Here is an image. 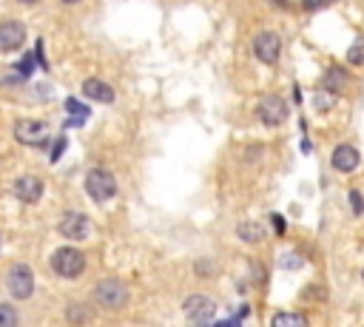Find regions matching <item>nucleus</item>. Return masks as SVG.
I'll return each instance as SVG.
<instances>
[{
  "label": "nucleus",
  "instance_id": "nucleus-1",
  "mask_svg": "<svg viewBox=\"0 0 364 327\" xmlns=\"http://www.w3.org/2000/svg\"><path fill=\"white\" fill-rule=\"evenodd\" d=\"M52 270L57 276H63V279H77L86 270V253L77 250V248H71V245L57 248L52 253Z\"/></svg>",
  "mask_w": 364,
  "mask_h": 327
},
{
  "label": "nucleus",
  "instance_id": "nucleus-2",
  "mask_svg": "<svg viewBox=\"0 0 364 327\" xmlns=\"http://www.w3.org/2000/svg\"><path fill=\"white\" fill-rule=\"evenodd\" d=\"M94 299L103 310H119L128 305V288H126V282H119V279H103L94 290Z\"/></svg>",
  "mask_w": 364,
  "mask_h": 327
},
{
  "label": "nucleus",
  "instance_id": "nucleus-3",
  "mask_svg": "<svg viewBox=\"0 0 364 327\" xmlns=\"http://www.w3.org/2000/svg\"><path fill=\"white\" fill-rule=\"evenodd\" d=\"M86 194L94 199V202H108L117 197V179L111 171L106 168H91L86 174Z\"/></svg>",
  "mask_w": 364,
  "mask_h": 327
},
{
  "label": "nucleus",
  "instance_id": "nucleus-4",
  "mask_svg": "<svg viewBox=\"0 0 364 327\" xmlns=\"http://www.w3.org/2000/svg\"><path fill=\"white\" fill-rule=\"evenodd\" d=\"M6 288H9V293H12L15 299H20V301L29 299V296L35 293V273H32V268L23 265V262L12 265L9 273H6Z\"/></svg>",
  "mask_w": 364,
  "mask_h": 327
},
{
  "label": "nucleus",
  "instance_id": "nucleus-5",
  "mask_svg": "<svg viewBox=\"0 0 364 327\" xmlns=\"http://www.w3.org/2000/svg\"><path fill=\"white\" fill-rule=\"evenodd\" d=\"M15 139L32 148H46L48 146V126L43 120H20L15 126Z\"/></svg>",
  "mask_w": 364,
  "mask_h": 327
},
{
  "label": "nucleus",
  "instance_id": "nucleus-6",
  "mask_svg": "<svg viewBox=\"0 0 364 327\" xmlns=\"http://www.w3.org/2000/svg\"><path fill=\"white\" fill-rule=\"evenodd\" d=\"M182 313H185V319L193 321V324H205V321H213V316H216V305H213V299H211V296L193 293V296L185 299Z\"/></svg>",
  "mask_w": 364,
  "mask_h": 327
},
{
  "label": "nucleus",
  "instance_id": "nucleus-7",
  "mask_svg": "<svg viewBox=\"0 0 364 327\" xmlns=\"http://www.w3.org/2000/svg\"><path fill=\"white\" fill-rule=\"evenodd\" d=\"M57 230H60V237H66V239H71V242H83V239L91 237V219H88L86 214H80V211H68V214L60 219Z\"/></svg>",
  "mask_w": 364,
  "mask_h": 327
},
{
  "label": "nucleus",
  "instance_id": "nucleus-8",
  "mask_svg": "<svg viewBox=\"0 0 364 327\" xmlns=\"http://www.w3.org/2000/svg\"><path fill=\"white\" fill-rule=\"evenodd\" d=\"M253 54H256L259 63L274 66L282 54V37L276 32H259L256 40H253Z\"/></svg>",
  "mask_w": 364,
  "mask_h": 327
},
{
  "label": "nucleus",
  "instance_id": "nucleus-9",
  "mask_svg": "<svg viewBox=\"0 0 364 327\" xmlns=\"http://www.w3.org/2000/svg\"><path fill=\"white\" fill-rule=\"evenodd\" d=\"M256 117H259L265 126H282V123L287 120V103H285L279 95H268V97L259 100Z\"/></svg>",
  "mask_w": 364,
  "mask_h": 327
},
{
  "label": "nucleus",
  "instance_id": "nucleus-10",
  "mask_svg": "<svg viewBox=\"0 0 364 327\" xmlns=\"http://www.w3.org/2000/svg\"><path fill=\"white\" fill-rule=\"evenodd\" d=\"M23 43H26V26L20 20L0 23V52H17Z\"/></svg>",
  "mask_w": 364,
  "mask_h": 327
},
{
  "label": "nucleus",
  "instance_id": "nucleus-11",
  "mask_svg": "<svg viewBox=\"0 0 364 327\" xmlns=\"http://www.w3.org/2000/svg\"><path fill=\"white\" fill-rule=\"evenodd\" d=\"M330 162H333V168H336L338 174H353V171L358 168V162H361V154H358L356 146L342 143V146H336Z\"/></svg>",
  "mask_w": 364,
  "mask_h": 327
},
{
  "label": "nucleus",
  "instance_id": "nucleus-12",
  "mask_svg": "<svg viewBox=\"0 0 364 327\" xmlns=\"http://www.w3.org/2000/svg\"><path fill=\"white\" fill-rule=\"evenodd\" d=\"M15 194H17L20 202L35 205V202H40V197H43V182H40L37 177H20V179L15 182Z\"/></svg>",
  "mask_w": 364,
  "mask_h": 327
},
{
  "label": "nucleus",
  "instance_id": "nucleus-13",
  "mask_svg": "<svg viewBox=\"0 0 364 327\" xmlns=\"http://www.w3.org/2000/svg\"><path fill=\"white\" fill-rule=\"evenodd\" d=\"M83 95L88 100H94V103H114V97H117L114 88L106 80H97V77H91V80L83 83Z\"/></svg>",
  "mask_w": 364,
  "mask_h": 327
},
{
  "label": "nucleus",
  "instance_id": "nucleus-14",
  "mask_svg": "<svg viewBox=\"0 0 364 327\" xmlns=\"http://www.w3.org/2000/svg\"><path fill=\"white\" fill-rule=\"evenodd\" d=\"M322 88L330 91V95H342V91L347 88V72L345 68H338V66H330L325 77H322Z\"/></svg>",
  "mask_w": 364,
  "mask_h": 327
},
{
  "label": "nucleus",
  "instance_id": "nucleus-15",
  "mask_svg": "<svg viewBox=\"0 0 364 327\" xmlns=\"http://www.w3.org/2000/svg\"><path fill=\"white\" fill-rule=\"evenodd\" d=\"M236 237L248 245H259L265 239V228L259 222H239L236 225Z\"/></svg>",
  "mask_w": 364,
  "mask_h": 327
},
{
  "label": "nucleus",
  "instance_id": "nucleus-16",
  "mask_svg": "<svg viewBox=\"0 0 364 327\" xmlns=\"http://www.w3.org/2000/svg\"><path fill=\"white\" fill-rule=\"evenodd\" d=\"M66 111L71 114V117H68V123H66V126H75V128H77V126H83V123H86V117L91 114V111H88L86 106H80L77 100H71V97L66 100Z\"/></svg>",
  "mask_w": 364,
  "mask_h": 327
},
{
  "label": "nucleus",
  "instance_id": "nucleus-17",
  "mask_svg": "<svg viewBox=\"0 0 364 327\" xmlns=\"http://www.w3.org/2000/svg\"><path fill=\"white\" fill-rule=\"evenodd\" d=\"M347 63H350V66H364V34H358V37L350 43V49H347Z\"/></svg>",
  "mask_w": 364,
  "mask_h": 327
},
{
  "label": "nucleus",
  "instance_id": "nucleus-18",
  "mask_svg": "<svg viewBox=\"0 0 364 327\" xmlns=\"http://www.w3.org/2000/svg\"><path fill=\"white\" fill-rule=\"evenodd\" d=\"M94 313L83 305V301H71V305H68V310H66V319L68 321H88Z\"/></svg>",
  "mask_w": 364,
  "mask_h": 327
},
{
  "label": "nucleus",
  "instance_id": "nucleus-19",
  "mask_svg": "<svg viewBox=\"0 0 364 327\" xmlns=\"http://www.w3.org/2000/svg\"><path fill=\"white\" fill-rule=\"evenodd\" d=\"M285 324L305 327L307 324V316H302V313H276L274 316V327H285Z\"/></svg>",
  "mask_w": 364,
  "mask_h": 327
},
{
  "label": "nucleus",
  "instance_id": "nucleus-20",
  "mask_svg": "<svg viewBox=\"0 0 364 327\" xmlns=\"http://www.w3.org/2000/svg\"><path fill=\"white\" fill-rule=\"evenodd\" d=\"M333 103H336V95H330V91H325V88H319V91H316V97H313V106H316L319 114L330 111Z\"/></svg>",
  "mask_w": 364,
  "mask_h": 327
},
{
  "label": "nucleus",
  "instance_id": "nucleus-21",
  "mask_svg": "<svg viewBox=\"0 0 364 327\" xmlns=\"http://www.w3.org/2000/svg\"><path fill=\"white\" fill-rule=\"evenodd\" d=\"M17 324V310L12 305H0V327H15Z\"/></svg>",
  "mask_w": 364,
  "mask_h": 327
},
{
  "label": "nucleus",
  "instance_id": "nucleus-22",
  "mask_svg": "<svg viewBox=\"0 0 364 327\" xmlns=\"http://www.w3.org/2000/svg\"><path fill=\"white\" fill-rule=\"evenodd\" d=\"M333 3V0H302V6L307 9V12H319V9H327Z\"/></svg>",
  "mask_w": 364,
  "mask_h": 327
},
{
  "label": "nucleus",
  "instance_id": "nucleus-23",
  "mask_svg": "<svg viewBox=\"0 0 364 327\" xmlns=\"http://www.w3.org/2000/svg\"><path fill=\"white\" fill-rule=\"evenodd\" d=\"M282 268H302V259H299V253H287V256H282Z\"/></svg>",
  "mask_w": 364,
  "mask_h": 327
},
{
  "label": "nucleus",
  "instance_id": "nucleus-24",
  "mask_svg": "<svg viewBox=\"0 0 364 327\" xmlns=\"http://www.w3.org/2000/svg\"><path fill=\"white\" fill-rule=\"evenodd\" d=\"M350 205H353V211H356V214H364V199H361V194H358L356 188L350 191Z\"/></svg>",
  "mask_w": 364,
  "mask_h": 327
},
{
  "label": "nucleus",
  "instance_id": "nucleus-25",
  "mask_svg": "<svg viewBox=\"0 0 364 327\" xmlns=\"http://www.w3.org/2000/svg\"><path fill=\"white\" fill-rule=\"evenodd\" d=\"M197 273L202 276V273H213V265L211 262H197Z\"/></svg>",
  "mask_w": 364,
  "mask_h": 327
},
{
  "label": "nucleus",
  "instance_id": "nucleus-26",
  "mask_svg": "<svg viewBox=\"0 0 364 327\" xmlns=\"http://www.w3.org/2000/svg\"><path fill=\"white\" fill-rule=\"evenodd\" d=\"M63 146H66V139H57V143H55V151H52V162H55V159H57V157L63 154Z\"/></svg>",
  "mask_w": 364,
  "mask_h": 327
},
{
  "label": "nucleus",
  "instance_id": "nucleus-27",
  "mask_svg": "<svg viewBox=\"0 0 364 327\" xmlns=\"http://www.w3.org/2000/svg\"><path fill=\"white\" fill-rule=\"evenodd\" d=\"M274 225H276V233H285V219L279 214H274Z\"/></svg>",
  "mask_w": 364,
  "mask_h": 327
},
{
  "label": "nucleus",
  "instance_id": "nucleus-28",
  "mask_svg": "<svg viewBox=\"0 0 364 327\" xmlns=\"http://www.w3.org/2000/svg\"><path fill=\"white\" fill-rule=\"evenodd\" d=\"M17 3H37V0H17Z\"/></svg>",
  "mask_w": 364,
  "mask_h": 327
},
{
  "label": "nucleus",
  "instance_id": "nucleus-29",
  "mask_svg": "<svg viewBox=\"0 0 364 327\" xmlns=\"http://www.w3.org/2000/svg\"><path fill=\"white\" fill-rule=\"evenodd\" d=\"M63 3H80V0H63Z\"/></svg>",
  "mask_w": 364,
  "mask_h": 327
},
{
  "label": "nucleus",
  "instance_id": "nucleus-30",
  "mask_svg": "<svg viewBox=\"0 0 364 327\" xmlns=\"http://www.w3.org/2000/svg\"><path fill=\"white\" fill-rule=\"evenodd\" d=\"M361 279H364V270H361Z\"/></svg>",
  "mask_w": 364,
  "mask_h": 327
}]
</instances>
